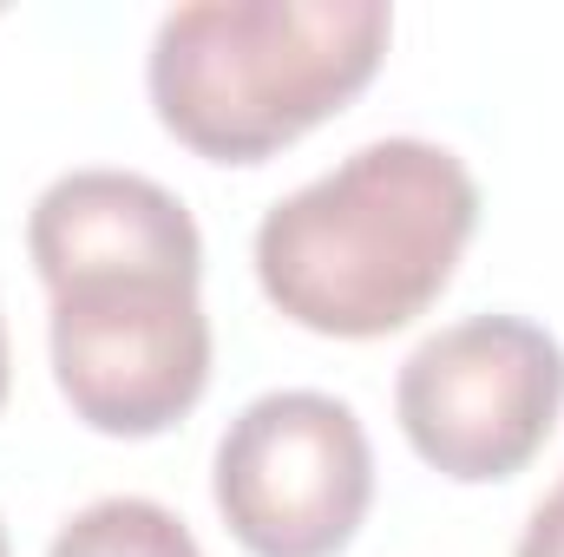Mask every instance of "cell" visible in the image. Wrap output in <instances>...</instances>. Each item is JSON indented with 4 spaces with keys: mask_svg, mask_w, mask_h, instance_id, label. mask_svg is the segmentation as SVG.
Wrapping results in <instances>:
<instances>
[{
    "mask_svg": "<svg viewBox=\"0 0 564 557\" xmlns=\"http://www.w3.org/2000/svg\"><path fill=\"white\" fill-rule=\"evenodd\" d=\"M479 223L473 171L426 139H375L257 223V282L295 328L375 341L440 302Z\"/></svg>",
    "mask_w": 564,
    "mask_h": 557,
    "instance_id": "1",
    "label": "cell"
},
{
    "mask_svg": "<svg viewBox=\"0 0 564 557\" xmlns=\"http://www.w3.org/2000/svg\"><path fill=\"white\" fill-rule=\"evenodd\" d=\"M375 499V452L348 401L282 387L217 439V512L257 557H335Z\"/></svg>",
    "mask_w": 564,
    "mask_h": 557,
    "instance_id": "5",
    "label": "cell"
},
{
    "mask_svg": "<svg viewBox=\"0 0 564 557\" xmlns=\"http://www.w3.org/2000/svg\"><path fill=\"white\" fill-rule=\"evenodd\" d=\"M53 381L112 439H151L210 381V321L191 270H112L53 288Z\"/></svg>",
    "mask_w": 564,
    "mask_h": 557,
    "instance_id": "3",
    "label": "cell"
},
{
    "mask_svg": "<svg viewBox=\"0 0 564 557\" xmlns=\"http://www.w3.org/2000/svg\"><path fill=\"white\" fill-rule=\"evenodd\" d=\"M46 557H204L191 525L158 499H99L73 512Z\"/></svg>",
    "mask_w": 564,
    "mask_h": 557,
    "instance_id": "7",
    "label": "cell"
},
{
    "mask_svg": "<svg viewBox=\"0 0 564 557\" xmlns=\"http://www.w3.org/2000/svg\"><path fill=\"white\" fill-rule=\"evenodd\" d=\"M0 557H13V551H7V525H0Z\"/></svg>",
    "mask_w": 564,
    "mask_h": 557,
    "instance_id": "10",
    "label": "cell"
},
{
    "mask_svg": "<svg viewBox=\"0 0 564 557\" xmlns=\"http://www.w3.org/2000/svg\"><path fill=\"white\" fill-rule=\"evenodd\" d=\"M564 348L525 315H466L426 335L401 368L394 414L433 472L459 485L512 479L552 439Z\"/></svg>",
    "mask_w": 564,
    "mask_h": 557,
    "instance_id": "4",
    "label": "cell"
},
{
    "mask_svg": "<svg viewBox=\"0 0 564 557\" xmlns=\"http://www.w3.org/2000/svg\"><path fill=\"white\" fill-rule=\"evenodd\" d=\"M26 250L46 288L112 270H191L204 276V237L191 210L139 171H66L26 217Z\"/></svg>",
    "mask_w": 564,
    "mask_h": 557,
    "instance_id": "6",
    "label": "cell"
},
{
    "mask_svg": "<svg viewBox=\"0 0 564 557\" xmlns=\"http://www.w3.org/2000/svg\"><path fill=\"white\" fill-rule=\"evenodd\" d=\"M0 407H7V321H0Z\"/></svg>",
    "mask_w": 564,
    "mask_h": 557,
    "instance_id": "9",
    "label": "cell"
},
{
    "mask_svg": "<svg viewBox=\"0 0 564 557\" xmlns=\"http://www.w3.org/2000/svg\"><path fill=\"white\" fill-rule=\"evenodd\" d=\"M388 33V0H191L158 20L144 86L197 157L263 164L375 79Z\"/></svg>",
    "mask_w": 564,
    "mask_h": 557,
    "instance_id": "2",
    "label": "cell"
},
{
    "mask_svg": "<svg viewBox=\"0 0 564 557\" xmlns=\"http://www.w3.org/2000/svg\"><path fill=\"white\" fill-rule=\"evenodd\" d=\"M519 557H564V485L532 512V525L519 538Z\"/></svg>",
    "mask_w": 564,
    "mask_h": 557,
    "instance_id": "8",
    "label": "cell"
}]
</instances>
